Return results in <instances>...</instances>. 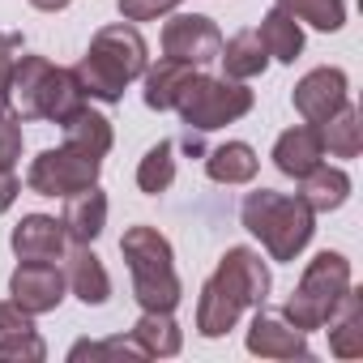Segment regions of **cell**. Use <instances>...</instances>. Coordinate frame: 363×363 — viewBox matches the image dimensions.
Returning a JSON list of instances; mask_svg holds the SVG:
<instances>
[{"label":"cell","instance_id":"obj_5","mask_svg":"<svg viewBox=\"0 0 363 363\" xmlns=\"http://www.w3.org/2000/svg\"><path fill=\"white\" fill-rule=\"evenodd\" d=\"M120 252L128 261L133 299L141 303V312H175L184 286H179V274H175V257H171L167 235H158L154 227L137 223V227L124 231Z\"/></svg>","mask_w":363,"mask_h":363},{"label":"cell","instance_id":"obj_22","mask_svg":"<svg viewBox=\"0 0 363 363\" xmlns=\"http://www.w3.org/2000/svg\"><path fill=\"white\" fill-rule=\"evenodd\" d=\"M257 39H261V48H265L274 60H282V65H295L299 52H303V30H299V22H295L286 9H278V5L261 18Z\"/></svg>","mask_w":363,"mask_h":363},{"label":"cell","instance_id":"obj_14","mask_svg":"<svg viewBox=\"0 0 363 363\" xmlns=\"http://www.w3.org/2000/svg\"><path fill=\"white\" fill-rule=\"evenodd\" d=\"M9 244H13V252H18L22 261H60L65 248H69V235H65V227H60L56 218H48V214H26V218L13 227Z\"/></svg>","mask_w":363,"mask_h":363},{"label":"cell","instance_id":"obj_27","mask_svg":"<svg viewBox=\"0 0 363 363\" xmlns=\"http://www.w3.org/2000/svg\"><path fill=\"white\" fill-rule=\"evenodd\" d=\"M171 179H175V141L162 137L158 145L145 150V158H141V167H137V189H141L145 197H158V193L171 189Z\"/></svg>","mask_w":363,"mask_h":363},{"label":"cell","instance_id":"obj_29","mask_svg":"<svg viewBox=\"0 0 363 363\" xmlns=\"http://www.w3.org/2000/svg\"><path fill=\"white\" fill-rule=\"evenodd\" d=\"M69 359L73 363H82V359H150L141 346H137V337L128 333V337H103V342H77L73 350H69Z\"/></svg>","mask_w":363,"mask_h":363},{"label":"cell","instance_id":"obj_26","mask_svg":"<svg viewBox=\"0 0 363 363\" xmlns=\"http://www.w3.org/2000/svg\"><path fill=\"white\" fill-rule=\"evenodd\" d=\"M60 128H65V141H69V145L107 158V150H111V120H107L103 111H94L90 103H86L69 124H60Z\"/></svg>","mask_w":363,"mask_h":363},{"label":"cell","instance_id":"obj_3","mask_svg":"<svg viewBox=\"0 0 363 363\" xmlns=\"http://www.w3.org/2000/svg\"><path fill=\"white\" fill-rule=\"evenodd\" d=\"M9 103H13V111L22 120L69 124L86 107V90H82V82H77L73 69H60V65H52L43 56H18Z\"/></svg>","mask_w":363,"mask_h":363},{"label":"cell","instance_id":"obj_16","mask_svg":"<svg viewBox=\"0 0 363 363\" xmlns=\"http://www.w3.org/2000/svg\"><path fill=\"white\" fill-rule=\"evenodd\" d=\"M0 359H48V346L35 329V316L22 312L13 299L9 303H0Z\"/></svg>","mask_w":363,"mask_h":363},{"label":"cell","instance_id":"obj_31","mask_svg":"<svg viewBox=\"0 0 363 363\" xmlns=\"http://www.w3.org/2000/svg\"><path fill=\"white\" fill-rule=\"evenodd\" d=\"M22 48H26L22 35H0V111L13 107L9 103V86H13V65H18Z\"/></svg>","mask_w":363,"mask_h":363},{"label":"cell","instance_id":"obj_9","mask_svg":"<svg viewBox=\"0 0 363 363\" xmlns=\"http://www.w3.org/2000/svg\"><path fill=\"white\" fill-rule=\"evenodd\" d=\"M218 52H223V35H218L214 18L175 13L162 26V56H171V60H184V65L201 69V65H214Z\"/></svg>","mask_w":363,"mask_h":363},{"label":"cell","instance_id":"obj_18","mask_svg":"<svg viewBox=\"0 0 363 363\" xmlns=\"http://www.w3.org/2000/svg\"><path fill=\"white\" fill-rule=\"evenodd\" d=\"M299 197L308 201L312 214H329V210L346 206V197H350V175H346L342 167L320 162V167H312V171L299 179Z\"/></svg>","mask_w":363,"mask_h":363},{"label":"cell","instance_id":"obj_1","mask_svg":"<svg viewBox=\"0 0 363 363\" xmlns=\"http://www.w3.org/2000/svg\"><path fill=\"white\" fill-rule=\"evenodd\" d=\"M269 295V269L261 252L252 248H227L218 269L206 278L201 299H197V333L201 337H223L235 329L244 308H261Z\"/></svg>","mask_w":363,"mask_h":363},{"label":"cell","instance_id":"obj_8","mask_svg":"<svg viewBox=\"0 0 363 363\" xmlns=\"http://www.w3.org/2000/svg\"><path fill=\"white\" fill-rule=\"evenodd\" d=\"M103 171V158L90 154V150H77V145H56V150H43L30 171H26V189L39 193V197H73L82 189H90Z\"/></svg>","mask_w":363,"mask_h":363},{"label":"cell","instance_id":"obj_30","mask_svg":"<svg viewBox=\"0 0 363 363\" xmlns=\"http://www.w3.org/2000/svg\"><path fill=\"white\" fill-rule=\"evenodd\" d=\"M22 158V116L13 107L0 111V167H13Z\"/></svg>","mask_w":363,"mask_h":363},{"label":"cell","instance_id":"obj_12","mask_svg":"<svg viewBox=\"0 0 363 363\" xmlns=\"http://www.w3.org/2000/svg\"><path fill=\"white\" fill-rule=\"evenodd\" d=\"M295 111L308 120V124H325L342 103H346V73L342 69H312L299 86H295Z\"/></svg>","mask_w":363,"mask_h":363},{"label":"cell","instance_id":"obj_10","mask_svg":"<svg viewBox=\"0 0 363 363\" xmlns=\"http://www.w3.org/2000/svg\"><path fill=\"white\" fill-rule=\"evenodd\" d=\"M65 269L56 261H22L9 278V295L22 312L30 316H43V312H56L60 299H65Z\"/></svg>","mask_w":363,"mask_h":363},{"label":"cell","instance_id":"obj_24","mask_svg":"<svg viewBox=\"0 0 363 363\" xmlns=\"http://www.w3.org/2000/svg\"><path fill=\"white\" fill-rule=\"evenodd\" d=\"M133 337L150 359H171L184 346V333H179L171 312H141V320L133 325Z\"/></svg>","mask_w":363,"mask_h":363},{"label":"cell","instance_id":"obj_23","mask_svg":"<svg viewBox=\"0 0 363 363\" xmlns=\"http://www.w3.org/2000/svg\"><path fill=\"white\" fill-rule=\"evenodd\" d=\"M218 60H223V69H227L231 82H248V77H261V73H265L269 52L261 48L257 30H240V35H231V39L223 43Z\"/></svg>","mask_w":363,"mask_h":363},{"label":"cell","instance_id":"obj_21","mask_svg":"<svg viewBox=\"0 0 363 363\" xmlns=\"http://www.w3.org/2000/svg\"><path fill=\"white\" fill-rule=\"evenodd\" d=\"M257 167H261V158L248 141H227L206 154V171L214 184H248V179H257Z\"/></svg>","mask_w":363,"mask_h":363},{"label":"cell","instance_id":"obj_28","mask_svg":"<svg viewBox=\"0 0 363 363\" xmlns=\"http://www.w3.org/2000/svg\"><path fill=\"white\" fill-rule=\"evenodd\" d=\"M278 9H286L295 22H308L316 30H342L346 22V0H274Z\"/></svg>","mask_w":363,"mask_h":363},{"label":"cell","instance_id":"obj_33","mask_svg":"<svg viewBox=\"0 0 363 363\" xmlns=\"http://www.w3.org/2000/svg\"><path fill=\"white\" fill-rule=\"evenodd\" d=\"M18 193H22V184H18L13 167H0V214H5V210L18 201Z\"/></svg>","mask_w":363,"mask_h":363},{"label":"cell","instance_id":"obj_4","mask_svg":"<svg viewBox=\"0 0 363 363\" xmlns=\"http://www.w3.org/2000/svg\"><path fill=\"white\" fill-rule=\"evenodd\" d=\"M240 223L265 244V252L274 261H295L308 248V240L316 235V214L308 210V201L299 193L286 197V193H274V189H257V193L244 197Z\"/></svg>","mask_w":363,"mask_h":363},{"label":"cell","instance_id":"obj_34","mask_svg":"<svg viewBox=\"0 0 363 363\" xmlns=\"http://www.w3.org/2000/svg\"><path fill=\"white\" fill-rule=\"evenodd\" d=\"M30 5H35V9H43V13H56V9H65V5H69V0H30Z\"/></svg>","mask_w":363,"mask_h":363},{"label":"cell","instance_id":"obj_13","mask_svg":"<svg viewBox=\"0 0 363 363\" xmlns=\"http://www.w3.org/2000/svg\"><path fill=\"white\" fill-rule=\"evenodd\" d=\"M320 162H325V141H320L316 124H295L274 141V167L291 179H303Z\"/></svg>","mask_w":363,"mask_h":363},{"label":"cell","instance_id":"obj_11","mask_svg":"<svg viewBox=\"0 0 363 363\" xmlns=\"http://www.w3.org/2000/svg\"><path fill=\"white\" fill-rule=\"evenodd\" d=\"M248 350L261 359H308V333L278 312H261L248 325Z\"/></svg>","mask_w":363,"mask_h":363},{"label":"cell","instance_id":"obj_7","mask_svg":"<svg viewBox=\"0 0 363 363\" xmlns=\"http://www.w3.org/2000/svg\"><path fill=\"white\" fill-rule=\"evenodd\" d=\"M175 111L184 120V133H214V128L252 111V90L244 82H231V77L193 73V82L175 99Z\"/></svg>","mask_w":363,"mask_h":363},{"label":"cell","instance_id":"obj_25","mask_svg":"<svg viewBox=\"0 0 363 363\" xmlns=\"http://www.w3.org/2000/svg\"><path fill=\"white\" fill-rule=\"evenodd\" d=\"M320 128V141H325V150L333 154V158H354L359 150H363V124H359V111L350 107V103H342L325 124H316Z\"/></svg>","mask_w":363,"mask_h":363},{"label":"cell","instance_id":"obj_17","mask_svg":"<svg viewBox=\"0 0 363 363\" xmlns=\"http://www.w3.org/2000/svg\"><path fill=\"white\" fill-rule=\"evenodd\" d=\"M65 282L73 286V295H77L86 308H99V303H107V295H111V278H107L103 261L90 252V244H73V248H69Z\"/></svg>","mask_w":363,"mask_h":363},{"label":"cell","instance_id":"obj_15","mask_svg":"<svg viewBox=\"0 0 363 363\" xmlns=\"http://www.w3.org/2000/svg\"><path fill=\"white\" fill-rule=\"evenodd\" d=\"M60 227L73 244H94L107 227V193L99 184L65 197V214H60Z\"/></svg>","mask_w":363,"mask_h":363},{"label":"cell","instance_id":"obj_20","mask_svg":"<svg viewBox=\"0 0 363 363\" xmlns=\"http://www.w3.org/2000/svg\"><path fill=\"white\" fill-rule=\"evenodd\" d=\"M193 73H197L193 65L162 56L154 69H145V73H141V77H145V107H154V111H171V107H175V99H179V90L193 82Z\"/></svg>","mask_w":363,"mask_h":363},{"label":"cell","instance_id":"obj_32","mask_svg":"<svg viewBox=\"0 0 363 363\" xmlns=\"http://www.w3.org/2000/svg\"><path fill=\"white\" fill-rule=\"evenodd\" d=\"M116 5H120L124 22H150L158 13H171L179 0H116Z\"/></svg>","mask_w":363,"mask_h":363},{"label":"cell","instance_id":"obj_2","mask_svg":"<svg viewBox=\"0 0 363 363\" xmlns=\"http://www.w3.org/2000/svg\"><path fill=\"white\" fill-rule=\"evenodd\" d=\"M145 69L150 65H145V39H141V30L128 26V22H120V26H103L90 39V48H86V56H82V65L73 73H77L86 99L120 103L124 86L133 77H141Z\"/></svg>","mask_w":363,"mask_h":363},{"label":"cell","instance_id":"obj_19","mask_svg":"<svg viewBox=\"0 0 363 363\" xmlns=\"http://www.w3.org/2000/svg\"><path fill=\"white\" fill-rule=\"evenodd\" d=\"M325 325H329V350L337 359H359L363 354V299L354 291L342 295L337 312Z\"/></svg>","mask_w":363,"mask_h":363},{"label":"cell","instance_id":"obj_6","mask_svg":"<svg viewBox=\"0 0 363 363\" xmlns=\"http://www.w3.org/2000/svg\"><path fill=\"white\" fill-rule=\"evenodd\" d=\"M350 291V261L342 257V252H316L312 261H308V269H303V278H299V286L291 291V299H286V308H282V316L295 325V329H325V320L337 312V303H342V295Z\"/></svg>","mask_w":363,"mask_h":363}]
</instances>
